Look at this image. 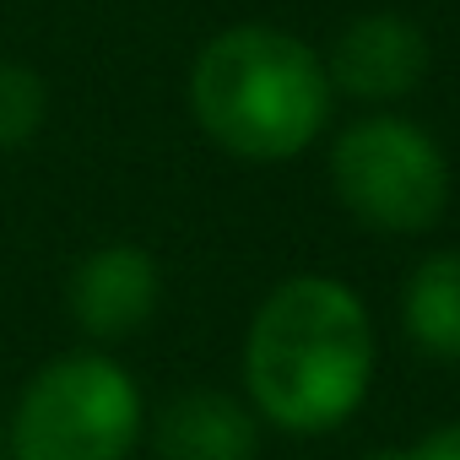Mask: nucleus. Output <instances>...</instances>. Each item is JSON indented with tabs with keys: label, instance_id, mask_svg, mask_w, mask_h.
<instances>
[{
	"label": "nucleus",
	"instance_id": "0eeeda50",
	"mask_svg": "<svg viewBox=\"0 0 460 460\" xmlns=\"http://www.w3.org/2000/svg\"><path fill=\"white\" fill-rule=\"evenodd\" d=\"M152 444L163 460H255L261 417L222 390H184L157 411Z\"/></svg>",
	"mask_w": 460,
	"mask_h": 460
},
{
	"label": "nucleus",
	"instance_id": "f03ea898",
	"mask_svg": "<svg viewBox=\"0 0 460 460\" xmlns=\"http://www.w3.org/2000/svg\"><path fill=\"white\" fill-rule=\"evenodd\" d=\"M325 60L266 22H239L206 39L190 66L195 125L239 163H288L331 119Z\"/></svg>",
	"mask_w": 460,
	"mask_h": 460
},
{
	"label": "nucleus",
	"instance_id": "20e7f679",
	"mask_svg": "<svg viewBox=\"0 0 460 460\" xmlns=\"http://www.w3.org/2000/svg\"><path fill=\"white\" fill-rule=\"evenodd\" d=\"M325 168L341 211L374 234H428L449 206L444 146L401 114L352 119L336 136Z\"/></svg>",
	"mask_w": 460,
	"mask_h": 460
},
{
	"label": "nucleus",
	"instance_id": "7ed1b4c3",
	"mask_svg": "<svg viewBox=\"0 0 460 460\" xmlns=\"http://www.w3.org/2000/svg\"><path fill=\"white\" fill-rule=\"evenodd\" d=\"M146 406L125 363L109 352H60L17 395L6 417L12 460H130Z\"/></svg>",
	"mask_w": 460,
	"mask_h": 460
},
{
	"label": "nucleus",
	"instance_id": "f257e3e1",
	"mask_svg": "<svg viewBox=\"0 0 460 460\" xmlns=\"http://www.w3.org/2000/svg\"><path fill=\"white\" fill-rule=\"evenodd\" d=\"M374 385V320L325 271L277 282L244 336V390L255 417L282 433H336Z\"/></svg>",
	"mask_w": 460,
	"mask_h": 460
},
{
	"label": "nucleus",
	"instance_id": "6e6552de",
	"mask_svg": "<svg viewBox=\"0 0 460 460\" xmlns=\"http://www.w3.org/2000/svg\"><path fill=\"white\" fill-rule=\"evenodd\" d=\"M401 331L433 363H460V250L417 261L401 288Z\"/></svg>",
	"mask_w": 460,
	"mask_h": 460
},
{
	"label": "nucleus",
	"instance_id": "39448f33",
	"mask_svg": "<svg viewBox=\"0 0 460 460\" xmlns=\"http://www.w3.org/2000/svg\"><path fill=\"white\" fill-rule=\"evenodd\" d=\"M163 304V271L141 244H98L66 277V309L87 341L136 336Z\"/></svg>",
	"mask_w": 460,
	"mask_h": 460
},
{
	"label": "nucleus",
	"instance_id": "1a4fd4ad",
	"mask_svg": "<svg viewBox=\"0 0 460 460\" xmlns=\"http://www.w3.org/2000/svg\"><path fill=\"white\" fill-rule=\"evenodd\" d=\"M49 114V87L33 66L22 60H0V152H17L39 136Z\"/></svg>",
	"mask_w": 460,
	"mask_h": 460
},
{
	"label": "nucleus",
	"instance_id": "423d86ee",
	"mask_svg": "<svg viewBox=\"0 0 460 460\" xmlns=\"http://www.w3.org/2000/svg\"><path fill=\"white\" fill-rule=\"evenodd\" d=\"M320 60H325L331 93H352L358 103H395L422 87L428 39L401 12H368V17H352L336 33L331 55Z\"/></svg>",
	"mask_w": 460,
	"mask_h": 460
},
{
	"label": "nucleus",
	"instance_id": "9b49d317",
	"mask_svg": "<svg viewBox=\"0 0 460 460\" xmlns=\"http://www.w3.org/2000/svg\"><path fill=\"white\" fill-rule=\"evenodd\" d=\"M0 460H6V417H0Z\"/></svg>",
	"mask_w": 460,
	"mask_h": 460
},
{
	"label": "nucleus",
	"instance_id": "9d476101",
	"mask_svg": "<svg viewBox=\"0 0 460 460\" xmlns=\"http://www.w3.org/2000/svg\"><path fill=\"white\" fill-rule=\"evenodd\" d=\"M374 460H460V422H444V428H433L401 449H379Z\"/></svg>",
	"mask_w": 460,
	"mask_h": 460
}]
</instances>
